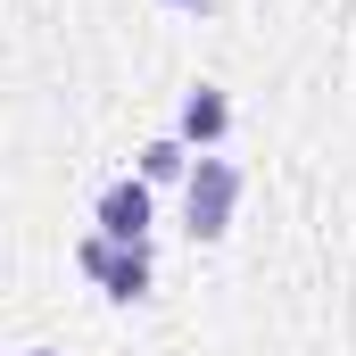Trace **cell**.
<instances>
[{
	"label": "cell",
	"instance_id": "obj_1",
	"mask_svg": "<svg viewBox=\"0 0 356 356\" xmlns=\"http://www.w3.org/2000/svg\"><path fill=\"white\" fill-rule=\"evenodd\" d=\"M232 199H241V166L232 158H199L182 175V207H191V232L199 241H224L232 232Z\"/></svg>",
	"mask_w": 356,
	"mask_h": 356
},
{
	"label": "cell",
	"instance_id": "obj_2",
	"mask_svg": "<svg viewBox=\"0 0 356 356\" xmlns=\"http://www.w3.org/2000/svg\"><path fill=\"white\" fill-rule=\"evenodd\" d=\"M99 232L124 241V249H141V232H149V182H108L99 191Z\"/></svg>",
	"mask_w": 356,
	"mask_h": 356
},
{
	"label": "cell",
	"instance_id": "obj_3",
	"mask_svg": "<svg viewBox=\"0 0 356 356\" xmlns=\"http://www.w3.org/2000/svg\"><path fill=\"white\" fill-rule=\"evenodd\" d=\"M224 133H232V99H224L216 83H199L191 99H182V141H191V149H216Z\"/></svg>",
	"mask_w": 356,
	"mask_h": 356
},
{
	"label": "cell",
	"instance_id": "obj_4",
	"mask_svg": "<svg viewBox=\"0 0 356 356\" xmlns=\"http://www.w3.org/2000/svg\"><path fill=\"white\" fill-rule=\"evenodd\" d=\"M99 290H108V298H141V290H149V249H124V241H116V257H108V273H99Z\"/></svg>",
	"mask_w": 356,
	"mask_h": 356
},
{
	"label": "cell",
	"instance_id": "obj_5",
	"mask_svg": "<svg viewBox=\"0 0 356 356\" xmlns=\"http://www.w3.org/2000/svg\"><path fill=\"white\" fill-rule=\"evenodd\" d=\"M175 175H191V141H149L141 149V182H175Z\"/></svg>",
	"mask_w": 356,
	"mask_h": 356
},
{
	"label": "cell",
	"instance_id": "obj_6",
	"mask_svg": "<svg viewBox=\"0 0 356 356\" xmlns=\"http://www.w3.org/2000/svg\"><path fill=\"white\" fill-rule=\"evenodd\" d=\"M108 257H116V241H108V232H91L83 249H75V266H83L91 282H99V273H108Z\"/></svg>",
	"mask_w": 356,
	"mask_h": 356
},
{
	"label": "cell",
	"instance_id": "obj_7",
	"mask_svg": "<svg viewBox=\"0 0 356 356\" xmlns=\"http://www.w3.org/2000/svg\"><path fill=\"white\" fill-rule=\"evenodd\" d=\"M166 8H199V0H166Z\"/></svg>",
	"mask_w": 356,
	"mask_h": 356
},
{
	"label": "cell",
	"instance_id": "obj_8",
	"mask_svg": "<svg viewBox=\"0 0 356 356\" xmlns=\"http://www.w3.org/2000/svg\"><path fill=\"white\" fill-rule=\"evenodd\" d=\"M33 356H50V348H33Z\"/></svg>",
	"mask_w": 356,
	"mask_h": 356
}]
</instances>
